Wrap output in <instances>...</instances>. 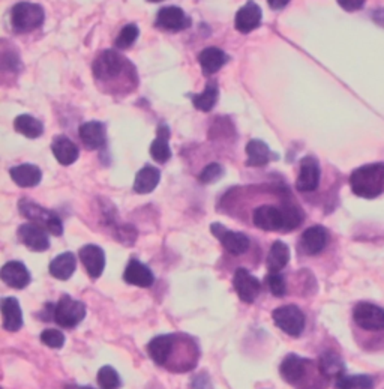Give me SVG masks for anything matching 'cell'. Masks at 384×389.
<instances>
[{
  "label": "cell",
  "instance_id": "obj_36",
  "mask_svg": "<svg viewBox=\"0 0 384 389\" xmlns=\"http://www.w3.org/2000/svg\"><path fill=\"white\" fill-rule=\"evenodd\" d=\"M284 212V232H291L297 229L303 221V212L294 205H285L282 207Z\"/></svg>",
  "mask_w": 384,
  "mask_h": 389
},
{
  "label": "cell",
  "instance_id": "obj_15",
  "mask_svg": "<svg viewBox=\"0 0 384 389\" xmlns=\"http://www.w3.org/2000/svg\"><path fill=\"white\" fill-rule=\"evenodd\" d=\"M262 17H263L262 8L255 2H253V0H249V2H246L242 8H240L236 14L234 26L237 32L249 33L255 31L262 23Z\"/></svg>",
  "mask_w": 384,
  "mask_h": 389
},
{
  "label": "cell",
  "instance_id": "obj_6",
  "mask_svg": "<svg viewBox=\"0 0 384 389\" xmlns=\"http://www.w3.org/2000/svg\"><path fill=\"white\" fill-rule=\"evenodd\" d=\"M272 319L278 328L291 337H299L305 329V315L296 305H282L276 308L272 312Z\"/></svg>",
  "mask_w": 384,
  "mask_h": 389
},
{
  "label": "cell",
  "instance_id": "obj_21",
  "mask_svg": "<svg viewBox=\"0 0 384 389\" xmlns=\"http://www.w3.org/2000/svg\"><path fill=\"white\" fill-rule=\"evenodd\" d=\"M80 138L84 146L90 150L102 148L105 145V140H107V132H105L104 123L96 120L83 123L80 127Z\"/></svg>",
  "mask_w": 384,
  "mask_h": 389
},
{
  "label": "cell",
  "instance_id": "obj_41",
  "mask_svg": "<svg viewBox=\"0 0 384 389\" xmlns=\"http://www.w3.org/2000/svg\"><path fill=\"white\" fill-rule=\"evenodd\" d=\"M338 3L341 8H344L345 11H358L365 3V0H338Z\"/></svg>",
  "mask_w": 384,
  "mask_h": 389
},
{
  "label": "cell",
  "instance_id": "obj_8",
  "mask_svg": "<svg viewBox=\"0 0 384 389\" xmlns=\"http://www.w3.org/2000/svg\"><path fill=\"white\" fill-rule=\"evenodd\" d=\"M210 230H212L215 238H218L221 241L224 248L233 255H240V254L246 253L249 245H251L249 238L245 233L228 230L227 227L221 223H214L212 225H210Z\"/></svg>",
  "mask_w": 384,
  "mask_h": 389
},
{
  "label": "cell",
  "instance_id": "obj_34",
  "mask_svg": "<svg viewBox=\"0 0 384 389\" xmlns=\"http://www.w3.org/2000/svg\"><path fill=\"white\" fill-rule=\"evenodd\" d=\"M216 101H218V86L215 83H209L203 93L192 97V102H194V106L201 111L212 110L215 107Z\"/></svg>",
  "mask_w": 384,
  "mask_h": 389
},
{
  "label": "cell",
  "instance_id": "obj_18",
  "mask_svg": "<svg viewBox=\"0 0 384 389\" xmlns=\"http://www.w3.org/2000/svg\"><path fill=\"white\" fill-rule=\"evenodd\" d=\"M157 24L166 31L177 32V31L186 29L189 26V18L185 15V13L182 11L180 8L167 6V8H162L158 13Z\"/></svg>",
  "mask_w": 384,
  "mask_h": 389
},
{
  "label": "cell",
  "instance_id": "obj_44",
  "mask_svg": "<svg viewBox=\"0 0 384 389\" xmlns=\"http://www.w3.org/2000/svg\"><path fill=\"white\" fill-rule=\"evenodd\" d=\"M66 389H95V388H92V386H66Z\"/></svg>",
  "mask_w": 384,
  "mask_h": 389
},
{
  "label": "cell",
  "instance_id": "obj_16",
  "mask_svg": "<svg viewBox=\"0 0 384 389\" xmlns=\"http://www.w3.org/2000/svg\"><path fill=\"white\" fill-rule=\"evenodd\" d=\"M0 277L6 286L22 290L26 289L31 283V273L22 262H8L3 264L2 271H0Z\"/></svg>",
  "mask_w": 384,
  "mask_h": 389
},
{
  "label": "cell",
  "instance_id": "obj_29",
  "mask_svg": "<svg viewBox=\"0 0 384 389\" xmlns=\"http://www.w3.org/2000/svg\"><path fill=\"white\" fill-rule=\"evenodd\" d=\"M288 260H290V248H288L287 244H284L282 241L273 242L266 260L269 272L280 273V271H282L288 264Z\"/></svg>",
  "mask_w": 384,
  "mask_h": 389
},
{
  "label": "cell",
  "instance_id": "obj_9",
  "mask_svg": "<svg viewBox=\"0 0 384 389\" xmlns=\"http://www.w3.org/2000/svg\"><path fill=\"white\" fill-rule=\"evenodd\" d=\"M233 286L240 301L253 303L262 292V283L245 268H239L234 272Z\"/></svg>",
  "mask_w": 384,
  "mask_h": 389
},
{
  "label": "cell",
  "instance_id": "obj_23",
  "mask_svg": "<svg viewBox=\"0 0 384 389\" xmlns=\"http://www.w3.org/2000/svg\"><path fill=\"white\" fill-rule=\"evenodd\" d=\"M246 164L249 167H263L271 161L278 159V155L273 154L262 140H249V143L246 145Z\"/></svg>",
  "mask_w": 384,
  "mask_h": 389
},
{
  "label": "cell",
  "instance_id": "obj_5",
  "mask_svg": "<svg viewBox=\"0 0 384 389\" xmlns=\"http://www.w3.org/2000/svg\"><path fill=\"white\" fill-rule=\"evenodd\" d=\"M86 305L81 301L72 299L70 295H62L56 303L53 319L62 328H75L86 317Z\"/></svg>",
  "mask_w": 384,
  "mask_h": 389
},
{
  "label": "cell",
  "instance_id": "obj_4",
  "mask_svg": "<svg viewBox=\"0 0 384 389\" xmlns=\"http://www.w3.org/2000/svg\"><path fill=\"white\" fill-rule=\"evenodd\" d=\"M45 20V13L42 6L36 3L22 2L17 3L11 11V23L18 32H33L41 27Z\"/></svg>",
  "mask_w": 384,
  "mask_h": 389
},
{
  "label": "cell",
  "instance_id": "obj_31",
  "mask_svg": "<svg viewBox=\"0 0 384 389\" xmlns=\"http://www.w3.org/2000/svg\"><path fill=\"white\" fill-rule=\"evenodd\" d=\"M170 131L167 127H161L158 131V137L153 140L150 146V155L157 163L164 164L171 158V149L168 146Z\"/></svg>",
  "mask_w": 384,
  "mask_h": 389
},
{
  "label": "cell",
  "instance_id": "obj_40",
  "mask_svg": "<svg viewBox=\"0 0 384 389\" xmlns=\"http://www.w3.org/2000/svg\"><path fill=\"white\" fill-rule=\"evenodd\" d=\"M41 341L51 349H62L65 344V334L57 329H45L41 334Z\"/></svg>",
  "mask_w": 384,
  "mask_h": 389
},
{
  "label": "cell",
  "instance_id": "obj_7",
  "mask_svg": "<svg viewBox=\"0 0 384 389\" xmlns=\"http://www.w3.org/2000/svg\"><path fill=\"white\" fill-rule=\"evenodd\" d=\"M353 319L356 325L365 331L384 329V308L369 302H360L353 310Z\"/></svg>",
  "mask_w": 384,
  "mask_h": 389
},
{
  "label": "cell",
  "instance_id": "obj_25",
  "mask_svg": "<svg viewBox=\"0 0 384 389\" xmlns=\"http://www.w3.org/2000/svg\"><path fill=\"white\" fill-rule=\"evenodd\" d=\"M11 175L14 182L22 186V188H32L36 186L38 184L41 182L42 179V172L40 167H36L33 164H20V166H15L11 168Z\"/></svg>",
  "mask_w": 384,
  "mask_h": 389
},
{
  "label": "cell",
  "instance_id": "obj_1",
  "mask_svg": "<svg viewBox=\"0 0 384 389\" xmlns=\"http://www.w3.org/2000/svg\"><path fill=\"white\" fill-rule=\"evenodd\" d=\"M351 191L362 198H374L384 189V163L367 164L350 176Z\"/></svg>",
  "mask_w": 384,
  "mask_h": 389
},
{
  "label": "cell",
  "instance_id": "obj_37",
  "mask_svg": "<svg viewBox=\"0 0 384 389\" xmlns=\"http://www.w3.org/2000/svg\"><path fill=\"white\" fill-rule=\"evenodd\" d=\"M140 35L138 27L136 24H127L123 27V29L119 32L118 38H116V47L120 50L125 49H129V47L137 41V38Z\"/></svg>",
  "mask_w": 384,
  "mask_h": 389
},
{
  "label": "cell",
  "instance_id": "obj_43",
  "mask_svg": "<svg viewBox=\"0 0 384 389\" xmlns=\"http://www.w3.org/2000/svg\"><path fill=\"white\" fill-rule=\"evenodd\" d=\"M288 2H290V0H267V3L273 9H282L288 5Z\"/></svg>",
  "mask_w": 384,
  "mask_h": 389
},
{
  "label": "cell",
  "instance_id": "obj_2",
  "mask_svg": "<svg viewBox=\"0 0 384 389\" xmlns=\"http://www.w3.org/2000/svg\"><path fill=\"white\" fill-rule=\"evenodd\" d=\"M18 209H20V214L24 218H27L29 221L41 225L48 233L54 236H62L63 224L61 218L54 212L45 209V207L29 200V198H22V200L18 202Z\"/></svg>",
  "mask_w": 384,
  "mask_h": 389
},
{
  "label": "cell",
  "instance_id": "obj_12",
  "mask_svg": "<svg viewBox=\"0 0 384 389\" xmlns=\"http://www.w3.org/2000/svg\"><path fill=\"white\" fill-rule=\"evenodd\" d=\"M254 225L266 232L284 230V212L280 207L264 205L257 207L253 214Z\"/></svg>",
  "mask_w": 384,
  "mask_h": 389
},
{
  "label": "cell",
  "instance_id": "obj_19",
  "mask_svg": "<svg viewBox=\"0 0 384 389\" xmlns=\"http://www.w3.org/2000/svg\"><path fill=\"white\" fill-rule=\"evenodd\" d=\"M175 343L176 335L173 334L158 335L157 338H153L147 346V352L153 359V363L158 365H167L168 359L171 358L173 349H175Z\"/></svg>",
  "mask_w": 384,
  "mask_h": 389
},
{
  "label": "cell",
  "instance_id": "obj_22",
  "mask_svg": "<svg viewBox=\"0 0 384 389\" xmlns=\"http://www.w3.org/2000/svg\"><path fill=\"white\" fill-rule=\"evenodd\" d=\"M2 326L9 332H17L23 326V312L20 302L17 298H3L2 299Z\"/></svg>",
  "mask_w": 384,
  "mask_h": 389
},
{
  "label": "cell",
  "instance_id": "obj_11",
  "mask_svg": "<svg viewBox=\"0 0 384 389\" xmlns=\"http://www.w3.org/2000/svg\"><path fill=\"white\" fill-rule=\"evenodd\" d=\"M312 365L310 359H305L299 355L290 354L287 355L280 367V372L284 381L290 385L299 386L302 381H305V376L308 373V368Z\"/></svg>",
  "mask_w": 384,
  "mask_h": 389
},
{
  "label": "cell",
  "instance_id": "obj_24",
  "mask_svg": "<svg viewBox=\"0 0 384 389\" xmlns=\"http://www.w3.org/2000/svg\"><path fill=\"white\" fill-rule=\"evenodd\" d=\"M51 150L57 159V163H61L62 166L74 164L80 155L79 148H77L75 143H72V141L65 136H57L53 140Z\"/></svg>",
  "mask_w": 384,
  "mask_h": 389
},
{
  "label": "cell",
  "instance_id": "obj_10",
  "mask_svg": "<svg viewBox=\"0 0 384 389\" xmlns=\"http://www.w3.org/2000/svg\"><path fill=\"white\" fill-rule=\"evenodd\" d=\"M18 239L24 244L31 251L42 253L50 248V238H48V232L42 229L41 225L33 223H26L18 227Z\"/></svg>",
  "mask_w": 384,
  "mask_h": 389
},
{
  "label": "cell",
  "instance_id": "obj_32",
  "mask_svg": "<svg viewBox=\"0 0 384 389\" xmlns=\"http://www.w3.org/2000/svg\"><path fill=\"white\" fill-rule=\"evenodd\" d=\"M14 128L27 138H38L41 137L44 132L42 122L31 115L18 116L14 122Z\"/></svg>",
  "mask_w": 384,
  "mask_h": 389
},
{
  "label": "cell",
  "instance_id": "obj_33",
  "mask_svg": "<svg viewBox=\"0 0 384 389\" xmlns=\"http://www.w3.org/2000/svg\"><path fill=\"white\" fill-rule=\"evenodd\" d=\"M336 388L338 389H372L374 381L372 377L365 374L356 376H339L336 379Z\"/></svg>",
  "mask_w": 384,
  "mask_h": 389
},
{
  "label": "cell",
  "instance_id": "obj_30",
  "mask_svg": "<svg viewBox=\"0 0 384 389\" xmlns=\"http://www.w3.org/2000/svg\"><path fill=\"white\" fill-rule=\"evenodd\" d=\"M319 370H320V374L326 379H333V377L338 379L345 372V364L338 354L328 350V352H324L320 356Z\"/></svg>",
  "mask_w": 384,
  "mask_h": 389
},
{
  "label": "cell",
  "instance_id": "obj_35",
  "mask_svg": "<svg viewBox=\"0 0 384 389\" xmlns=\"http://www.w3.org/2000/svg\"><path fill=\"white\" fill-rule=\"evenodd\" d=\"M98 383L102 389H119L122 386L120 376L110 365H104L98 372Z\"/></svg>",
  "mask_w": 384,
  "mask_h": 389
},
{
  "label": "cell",
  "instance_id": "obj_20",
  "mask_svg": "<svg viewBox=\"0 0 384 389\" xmlns=\"http://www.w3.org/2000/svg\"><path fill=\"white\" fill-rule=\"evenodd\" d=\"M123 280L137 287H150L155 283V275L146 264H143L137 259H131L127 269H125Z\"/></svg>",
  "mask_w": 384,
  "mask_h": 389
},
{
  "label": "cell",
  "instance_id": "obj_28",
  "mask_svg": "<svg viewBox=\"0 0 384 389\" xmlns=\"http://www.w3.org/2000/svg\"><path fill=\"white\" fill-rule=\"evenodd\" d=\"M161 172L157 167L146 166L143 167L134 180V191L138 194H149L155 189L159 184Z\"/></svg>",
  "mask_w": 384,
  "mask_h": 389
},
{
  "label": "cell",
  "instance_id": "obj_13",
  "mask_svg": "<svg viewBox=\"0 0 384 389\" xmlns=\"http://www.w3.org/2000/svg\"><path fill=\"white\" fill-rule=\"evenodd\" d=\"M80 259L83 267L90 278H99L105 269V253L98 245H84L80 250Z\"/></svg>",
  "mask_w": 384,
  "mask_h": 389
},
{
  "label": "cell",
  "instance_id": "obj_42",
  "mask_svg": "<svg viewBox=\"0 0 384 389\" xmlns=\"http://www.w3.org/2000/svg\"><path fill=\"white\" fill-rule=\"evenodd\" d=\"M372 18H374V22H376L378 26L384 27V9H377V11H374Z\"/></svg>",
  "mask_w": 384,
  "mask_h": 389
},
{
  "label": "cell",
  "instance_id": "obj_26",
  "mask_svg": "<svg viewBox=\"0 0 384 389\" xmlns=\"http://www.w3.org/2000/svg\"><path fill=\"white\" fill-rule=\"evenodd\" d=\"M227 54L221 49H216V47H209V49H205L198 56L201 70H203L206 75L218 72L227 63Z\"/></svg>",
  "mask_w": 384,
  "mask_h": 389
},
{
  "label": "cell",
  "instance_id": "obj_38",
  "mask_svg": "<svg viewBox=\"0 0 384 389\" xmlns=\"http://www.w3.org/2000/svg\"><path fill=\"white\" fill-rule=\"evenodd\" d=\"M266 284L269 290L272 292V295L276 298H282L287 293V284L282 275L280 273H269L266 277Z\"/></svg>",
  "mask_w": 384,
  "mask_h": 389
},
{
  "label": "cell",
  "instance_id": "obj_45",
  "mask_svg": "<svg viewBox=\"0 0 384 389\" xmlns=\"http://www.w3.org/2000/svg\"><path fill=\"white\" fill-rule=\"evenodd\" d=\"M147 2H150V3H158V2H162V0H147Z\"/></svg>",
  "mask_w": 384,
  "mask_h": 389
},
{
  "label": "cell",
  "instance_id": "obj_39",
  "mask_svg": "<svg viewBox=\"0 0 384 389\" xmlns=\"http://www.w3.org/2000/svg\"><path fill=\"white\" fill-rule=\"evenodd\" d=\"M224 176V167L221 166V164H216V163H212V164H209L207 167H205L203 172H201L200 175V182L201 184H215L218 182V180Z\"/></svg>",
  "mask_w": 384,
  "mask_h": 389
},
{
  "label": "cell",
  "instance_id": "obj_27",
  "mask_svg": "<svg viewBox=\"0 0 384 389\" xmlns=\"http://www.w3.org/2000/svg\"><path fill=\"white\" fill-rule=\"evenodd\" d=\"M75 268H77L75 255L72 253H63L51 260L48 271H50V273L54 278L66 281L72 277Z\"/></svg>",
  "mask_w": 384,
  "mask_h": 389
},
{
  "label": "cell",
  "instance_id": "obj_14",
  "mask_svg": "<svg viewBox=\"0 0 384 389\" xmlns=\"http://www.w3.org/2000/svg\"><path fill=\"white\" fill-rule=\"evenodd\" d=\"M320 184V166L312 157H306L301 163V172L297 176L296 188L302 193L315 191Z\"/></svg>",
  "mask_w": 384,
  "mask_h": 389
},
{
  "label": "cell",
  "instance_id": "obj_17",
  "mask_svg": "<svg viewBox=\"0 0 384 389\" xmlns=\"http://www.w3.org/2000/svg\"><path fill=\"white\" fill-rule=\"evenodd\" d=\"M328 230L321 225H312L310 229H306L301 238V248L305 254L315 255L324 250V246L328 245Z\"/></svg>",
  "mask_w": 384,
  "mask_h": 389
},
{
  "label": "cell",
  "instance_id": "obj_3",
  "mask_svg": "<svg viewBox=\"0 0 384 389\" xmlns=\"http://www.w3.org/2000/svg\"><path fill=\"white\" fill-rule=\"evenodd\" d=\"M127 71H134V66L122 54L114 50L104 51L93 63V74L98 81L118 79Z\"/></svg>",
  "mask_w": 384,
  "mask_h": 389
}]
</instances>
